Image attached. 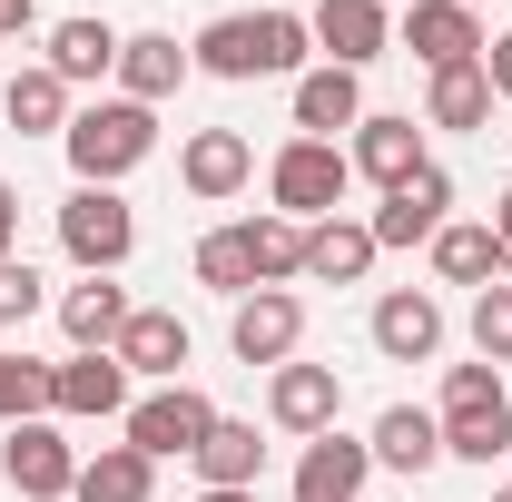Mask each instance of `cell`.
<instances>
[{
  "instance_id": "obj_1",
  "label": "cell",
  "mask_w": 512,
  "mask_h": 502,
  "mask_svg": "<svg viewBox=\"0 0 512 502\" xmlns=\"http://www.w3.org/2000/svg\"><path fill=\"white\" fill-rule=\"evenodd\" d=\"M69 168H79V188H119L128 168L158 148V109H138V99H99V109H69L60 128Z\"/></svg>"
},
{
  "instance_id": "obj_2",
  "label": "cell",
  "mask_w": 512,
  "mask_h": 502,
  "mask_svg": "<svg viewBox=\"0 0 512 502\" xmlns=\"http://www.w3.org/2000/svg\"><path fill=\"white\" fill-rule=\"evenodd\" d=\"M444 453L453 463H493L512 453V394H503V365H453L444 375Z\"/></svg>"
},
{
  "instance_id": "obj_3",
  "label": "cell",
  "mask_w": 512,
  "mask_h": 502,
  "mask_svg": "<svg viewBox=\"0 0 512 502\" xmlns=\"http://www.w3.org/2000/svg\"><path fill=\"white\" fill-rule=\"evenodd\" d=\"M266 188H276V217L316 227V217L345 207L355 168H345V148H335V138H286V148H276V168H266Z\"/></svg>"
},
{
  "instance_id": "obj_4",
  "label": "cell",
  "mask_w": 512,
  "mask_h": 502,
  "mask_svg": "<svg viewBox=\"0 0 512 502\" xmlns=\"http://www.w3.org/2000/svg\"><path fill=\"white\" fill-rule=\"evenodd\" d=\"M60 247H69L79 276H119L128 247H138L128 197H119V188H69V197H60Z\"/></svg>"
},
{
  "instance_id": "obj_5",
  "label": "cell",
  "mask_w": 512,
  "mask_h": 502,
  "mask_svg": "<svg viewBox=\"0 0 512 502\" xmlns=\"http://www.w3.org/2000/svg\"><path fill=\"white\" fill-rule=\"evenodd\" d=\"M207 434H217V404H207V394H197L188 375H178V384H158V394H138V404H128V443H138L148 463H168V453H197Z\"/></svg>"
},
{
  "instance_id": "obj_6",
  "label": "cell",
  "mask_w": 512,
  "mask_h": 502,
  "mask_svg": "<svg viewBox=\"0 0 512 502\" xmlns=\"http://www.w3.org/2000/svg\"><path fill=\"white\" fill-rule=\"evenodd\" d=\"M0 483H10L20 502H69V483H79V453H69V434L50 424V414L0 434Z\"/></svg>"
},
{
  "instance_id": "obj_7",
  "label": "cell",
  "mask_w": 512,
  "mask_h": 502,
  "mask_svg": "<svg viewBox=\"0 0 512 502\" xmlns=\"http://www.w3.org/2000/svg\"><path fill=\"white\" fill-rule=\"evenodd\" d=\"M365 227H375V247H434V237L453 227V178L434 168V158H424V168H414L404 188L384 197V207L365 217Z\"/></svg>"
},
{
  "instance_id": "obj_8",
  "label": "cell",
  "mask_w": 512,
  "mask_h": 502,
  "mask_svg": "<svg viewBox=\"0 0 512 502\" xmlns=\"http://www.w3.org/2000/svg\"><path fill=\"white\" fill-rule=\"evenodd\" d=\"M296 335H306V306H296L286 286H256V296H237V315H227L237 365H296Z\"/></svg>"
},
{
  "instance_id": "obj_9",
  "label": "cell",
  "mask_w": 512,
  "mask_h": 502,
  "mask_svg": "<svg viewBox=\"0 0 512 502\" xmlns=\"http://www.w3.org/2000/svg\"><path fill=\"white\" fill-rule=\"evenodd\" d=\"M306 30H316V50H325L335 69H365V60L394 50V10H384V0H316V10H306Z\"/></svg>"
},
{
  "instance_id": "obj_10",
  "label": "cell",
  "mask_w": 512,
  "mask_h": 502,
  "mask_svg": "<svg viewBox=\"0 0 512 502\" xmlns=\"http://www.w3.org/2000/svg\"><path fill=\"white\" fill-rule=\"evenodd\" d=\"M345 168L375 178V188L394 197L414 168H424V128L404 119V109H365V119H355V148H345Z\"/></svg>"
},
{
  "instance_id": "obj_11",
  "label": "cell",
  "mask_w": 512,
  "mask_h": 502,
  "mask_svg": "<svg viewBox=\"0 0 512 502\" xmlns=\"http://www.w3.org/2000/svg\"><path fill=\"white\" fill-rule=\"evenodd\" d=\"M375 355L384 365H434V355H444V306H434L424 286L375 296Z\"/></svg>"
},
{
  "instance_id": "obj_12",
  "label": "cell",
  "mask_w": 512,
  "mask_h": 502,
  "mask_svg": "<svg viewBox=\"0 0 512 502\" xmlns=\"http://www.w3.org/2000/svg\"><path fill=\"white\" fill-rule=\"evenodd\" d=\"M404 50H414L424 69L483 60V20H473V0H414V10H404Z\"/></svg>"
},
{
  "instance_id": "obj_13",
  "label": "cell",
  "mask_w": 512,
  "mask_h": 502,
  "mask_svg": "<svg viewBox=\"0 0 512 502\" xmlns=\"http://www.w3.org/2000/svg\"><path fill=\"white\" fill-rule=\"evenodd\" d=\"M266 414L286 424V434H335V414H345V384H335V365H276V384H266Z\"/></svg>"
},
{
  "instance_id": "obj_14",
  "label": "cell",
  "mask_w": 512,
  "mask_h": 502,
  "mask_svg": "<svg viewBox=\"0 0 512 502\" xmlns=\"http://www.w3.org/2000/svg\"><path fill=\"white\" fill-rule=\"evenodd\" d=\"M178 178H188V197H237L256 178V148H247V128H197L188 148H178Z\"/></svg>"
},
{
  "instance_id": "obj_15",
  "label": "cell",
  "mask_w": 512,
  "mask_h": 502,
  "mask_svg": "<svg viewBox=\"0 0 512 502\" xmlns=\"http://www.w3.org/2000/svg\"><path fill=\"white\" fill-rule=\"evenodd\" d=\"M375 227H365V217H316V227H306V276H316V286H365V276H375Z\"/></svg>"
},
{
  "instance_id": "obj_16",
  "label": "cell",
  "mask_w": 512,
  "mask_h": 502,
  "mask_svg": "<svg viewBox=\"0 0 512 502\" xmlns=\"http://www.w3.org/2000/svg\"><path fill=\"white\" fill-rule=\"evenodd\" d=\"M375 473V443H345V434H316L296 453V502H355Z\"/></svg>"
},
{
  "instance_id": "obj_17",
  "label": "cell",
  "mask_w": 512,
  "mask_h": 502,
  "mask_svg": "<svg viewBox=\"0 0 512 502\" xmlns=\"http://www.w3.org/2000/svg\"><path fill=\"white\" fill-rule=\"evenodd\" d=\"M50 414H128V365L119 355H69V365H50Z\"/></svg>"
},
{
  "instance_id": "obj_18",
  "label": "cell",
  "mask_w": 512,
  "mask_h": 502,
  "mask_svg": "<svg viewBox=\"0 0 512 502\" xmlns=\"http://www.w3.org/2000/svg\"><path fill=\"white\" fill-rule=\"evenodd\" d=\"M109 355H119L128 375H158V384H178V365H188V325H178L168 306H138V315L119 325V345H109Z\"/></svg>"
},
{
  "instance_id": "obj_19",
  "label": "cell",
  "mask_w": 512,
  "mask_h": 502,
  "mask_svg": "<svg viewBox=\"0 0 512 502\" xmlns=\"http://www.w3.org/2000/svg\"><path fill=\"white\" fill-rule=\"evenodd\" d=\"M365 119V79H355V69H306V79H296V138H335V128H355Z\"/></svg>"
},
{
  "instance_id": "obj_20",
  "label": "cell",
  "mask_w": 512,
  "mask_h": 502,
  "mask_svg": "<svg viewBox=\"0 0 512 502\" xmlns=\"http://www.w3.org/2000/svg\"><path fill=\"white\" fill-rule=\"evenodd\" d=\"M188 50L168 40V30H138V40H119V99H138V109H158L178 79H188Z\"/></svg>"
},
{
  "instance_id": "obj_21",
  "label": "cell",
  "mask_w": 512,
  "mask_h": 502,
  "mask_svg": "<svg viewBox=\"0 0 512 502\" xmlns=\"http://www.w3.org/2000/svg\"><path fill=\"white\" fill-rule=\"evenodd\" d=\"M188 463H197V483H207V493H256V473H266V443H256V424H227V414H217V434L197 443Z\"/></svg>"
},
{
  "instance_id": "obj_22",
  "label": "cell",
  "mask_w": 512,
  "mask_h": 502,
  "mask_svg": "<svg viewBox=\"0 0 512 502\" xmlns=\"http://www.w3.org/2000/svg\"><path fill=\"white\" fill-rule=\"evenodd\" d=\"M148 493H158V463L138 443H99L79 463V483H69V502H148Z\"/></svg>"
},
{
  "instance_id": "obj_23",
  "label": "cell",
  "mask_w": 512,
  "mask_h": 502,
  "mask_svg": "<svg viewBox=\"0 0 512 502\" xmlns=\"http://www.w3.org/2000/svg\"><path fill=\"white\" fill-rule=\"evenodd\" d=\"M0 109H10L20 138H60L69 128V79L40 60V69H20V79H0Z\"/></svg>"
},
{
  "instance_id": "obj_24",
  "label": "cell",
  "mask_w": 512,
  "mask_h": 502,
  "mask_svg": "<svg viewBox=\"0 0 512 502\" xmlns=\"http://www.w3.org/2000/svg\"><path fill=\"white\" fill-rule=\"evenodd\" d=\"M375 463L384 473H434V463H444V424L414 414V404H384L375 414Z\"/></svg>"
},
{
  "instance_id": "obj_25",
  "label": "cell",
  "mask_w": 512,
  "mask_h": 502,
  "mask_svg": "<svg viewBox=\"0 0 512 502\" xmlns=\"http://www.w3.org/2000/svg\"><path fill=\"white\" fill-rule=\"evenodd\" d=\"M128 315H138V306H128L109 276H89V286H69V296H60V325H69V345H79V355H109Z\"/></svg>"
},
{
  "instance_id": "obj_26",
  "label": "cell",
  "mask_w": 512,
  "mask_h": 502,
  "mask_svg": "<svg viewBox=\"0 0 512 502\" xmlns=\"http://www.w3.org/2000/svg\"><path fill=\"white\" fill-rule=\"evenodd\" d=\"M483 119H493V79H483V60L434 69V89H424V128H483Z\"/></svg>"
},
{
  "instance_id": "obj_27",
  "label": "cell",
  "mask_w": 512,
  "mask_h": 502,
  "mask_svg": "<svg viewBox=\"0 0 512 502\" xmlns=\"http://www.w3.org/2000/svg\"><path fill=\"white\" fill-rule=\"evenodd\" d=\"M434 276H444V286H473V296H483V286L503 276V247H493V227H463V217H453L444 237H434Z\"/></svg>"
},
{
  "instance_id": "obj_28",
  "label": "cell",
  "mask_w": 512,
  "mask_h": 502,
  "mask_svg": "<svg viewBox=\"0 0 512 502\" xmlns=\"http://www.w3.org/2000/svg\"><path fill=\"white\" fill-rule=\"evenodd\" d=\"M50 69H60V79H109V69H119V30H109V20H60V30H50Z\"/></svg>"
},
{
  "instance_id": "obj_29",
  "label": "cell",
  "mask_w": 512,
  "mask_h": 502,
  "mask_svg": "<svg viewBox=\"0 0 512 502\" xmlns=\"http://www.w3.org/2000/svg\"><path fill=\"white\" fill-rule=\"evenodd\" d=\"M188 60L207 69V79H266V69H256V20H247V10H227V20H207Z\"/></svg>"
},
{
  "instance_id": "obj_30",
  "label": "cell",
  "mask_w": 512,
  "mask_h": 502,
  "mask_svg": "<svg viewBox=\"0 0 512 502\" xmlns=\"http://www.w3.org/2000/svg\"><path fill=\"white\" fill-rule=\"evenodd\" d=\"M197 286H217L227 306L256 296V256H247V227H207L197 237Z\"/></svg>"
},
{
  "instance_id": "obj_31",
  "label": "cell",
  "mask_w": 512,
  "mask_h": 502,
  "mask_svg": "<svg viewBox=\"0 0 512 502\" xmlns=\"http://www.w3.org/2000/svg\"><path fill=\"white\" fill-rule=\"evenodd\" d=\"M247 256H256V286H286V276H306V227L296 217H247Z\"/></svg>"
},
{
  "instance_id": "obj_32",
  "label": "cell",
  "mask_w": 512,
  "mask_h": 502,
  "mask_svg": "<svg viewBox=\"0 0 512 502\" xmlns=\"http://www.w3.org/2000/svg\"><path fill=\"white\" fill-rule=\"evenodd\" d=\"M40 414H50V365L0 355V434H10V424H40Z\"/></svg>"
},
{
  "instance_id": "obj_33",
  "label": "cell",
  "mask_w": 512,
  "mask_h": 502,
  "mask_svg": "<svg viewBox=\"0 0 512 502\" xmlns=\"http://www.w3.org/2000/svg\"><path fill=\"white\" fill-rule=\"evenodd\" d=\"M306 20L296 10H256V69H306Z\"/></svg>"
},
{
  "instance_id": "obj_34",
  "label": "cell",
  "mask_w": 512,
  "mask_h": 502,
  "mask_svg": "<svg viewBox=\"0 0 512 502\" xmlns=\"http://www.w3.org/2000/svg\"><path fill=\"white\" fill-rule=\"evenodd\" d=\"M473 355L483 365H512V286H483L473 296Z\"/></svg>"
},
{
  "instance_id": "obj_35",
  "label": "cell",
  "mask_w": 512,
  "mask_h": 502,
  "mask_svg": "<svg viewBox=\"0 0 512 502\" xmlns=\"http://www.w3.org/2000/svg\"><path fill=\"white\" fill-rule=\"evenodd\" d=\"M30 315H40V266L0 256V325H30Z\"/></svg>"
},
{
  "instance_id": "obj_36",
  "label": "cell",
  "mask_w": 512,
  "mask_h": 502,
  "mask_svg": "<svg viewBox=\"0 0 512 502\" xmlns=\"http://www.w3.org/2000/svg\"><path fill=\"white\" fill-rule=\"evenodd\" d=\"M483 79H493V99H512V30H503V40H483Z\"/></svg>"
},
{
  "instance_id": "obj_37",
  "label": "cell",
  "mask_w": 512,
  "mask_h": 502,
  "mask_svg": "<svg viewBox=\"0 0 512 502\" xmlns=\"http://www.w3.org/2000/svg\"><path fill=\"white\" fill-rule=\"evenodd\" d=\"M0 256H20V197H10V178H0Z\"/></svg>"
},
{
  "instance_id": "obj_38",
  "label": "cell",
  "mask_w": 512,
  "mask_h": 502,
  "mask_svg": "<svg viewBox=\"0 0 512 502\" xmlns=\"http://www.w3.org/2000/svg\"><path fill=\"white\" fill-rule=\"evenodd\" d=\"M30 20H40V0H0V40H20Z\"/></svg>"
},
{
  "instance_id": "obj_39",
  "label": "cell",
  "mask_w": 512,
  "mask_h": 502,
  "mask_svg": "<svg viewBox=\"0 0 512 502\" xmlns=\"http://www.w3.org/2000/svg\"><path fill=\"white\" fill-rule=\"evenodd\" d=\"M493 247H503V276H512V197L493 207Z\"/></svg>"
},
{
  "instance_id": "obj_40",
  "label": "cell",
  "mask_w": 512,
  "mask_h": 502,
  "mask_svg": "<svg viewBox=\"0 0 512 502\" xmlns=\"http://www.w3.org/2000/svg\"><path fill=\"white\" fill-rule=\"evenodd\" d=\"M197 502H256V493H197Z\"/></svg>"
},
{
  "instance_id": "obj_41",
  "label": "cell",
  "mask_w": 512,
  "mask_h": 502,
  "mask_svg": "<svg viewBox=\"0 0 512 502\" xmlns=\"http://www.w3.org/2000/svg\"><path fill=\"white\" fill-rule=\"evenodd\" d=\"M384 10H394V0H384ZM404 10H414V0H404Z\"/></svg>"
},
{
  "instance_id": "obj_42",
  "label": "cell",
  "mask_w": 512,
  "mask_h": 502,
  "mask_svg": "<svg viewBox=\"0 0 512 502\" xmlns=\"http://www.w3.org/2000/svg\"><path fill=\"white\" fill-rule=\"evenodd\" d=\"M503 502H512V493H503Z\"/></svg>"
}]
</instances>
